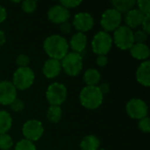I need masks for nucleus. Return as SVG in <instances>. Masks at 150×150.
Segmentation results:
<instances>
[{"label": "nucleus", "mask_w": 150, "mask_h": 150, "mask_svg": "<svg viewBox=\"0 0 150 150\" xmlns=\"http://www.w3.org/2000/svg\"><path fill=\"white\" fill-rule=\"evenodd\" d=\"M44 133V127L40 121L37 120H29L22 127V134L25 139L30 142L39 141Z\"/></svg>", "instance_id": "obj_9"}, {"label": "nucleus", "mask_w": 150, "mask_h": 150, "mask_svg": "<svg viewBox=\"0 0 150 150\" xmlns=\"http://www.w3.org/2000/svg\"><path fill=\"white\" fill-rule=\"evenodd\" d=\"M12 126V119L11 114L6 111H0V134H7Z\"/></svg>", "instance_id": "obj_22"}, {"label": "nucleus", "mask_w": 150, "mask_h": 150, "mask_svg": "<svg viewBox=\"0 0 150 150\" xmlns=\"http://www.w3.org/2000/svg\"><path fill=\"white\" fill-rule=\"evenodd\" d=\"M6 17H7V11L5 8L0 5V24L3 23L6 19Z\"/></svg>", "instance_id": "obj_37"}, {"label": "nucleus", "mask_w": 150, "mask_h": 150, "mask_svg": "<svg viewBox=\"0 0 150 150\" xmlns=\"http://www.w3.org/2000/svg\"><path fill=\"white\" fill-rule=\"evenodd\" d=\"M138 126H139V128H140V130H141L142 132L146 133V134L149 133L150 132L149 118L147 116V117H145V118H143V119L140 120H139V124H138Z\"/></svg>", "instance_id": "obj_31"}, {"label": "nucleus", "mask_w": 150, "mask_h": 150, "mask_svg": "<svg viewBox=\"0 0 150 150\" xmlns=\"http://www.w3.org/2000/svg\"><path fill=\"white\" fill-rule=\"evenodd\" d=\"M62 69L69 76H76L83 69V57L81 54L75 52L68 53L61 61Z\"/></svg>", "instance_id": "obj_3"}, {"label": "nucleus", "mask_w": 150, "mask_h": 150, "mask_svg": "<svg viewBox=\"0 0 150 150\" xmlns=\"http://www.w3.org/2000/svg\"><path fill=\"white\" fill-rule=\"evenodd\" d=\"M13 146V141L12 138L7 134H0V149L1 150H9L11 149Z\"/></svg>", "instance_id": "obj_24"}, {"label": "nucleus", "mask_w": 150, "mask_h": 150, "mask_svg": "<svg viewBox=\"0 0 150 150\" xmlns=\"http://www.w3.org/2000/svg\"><path fill=\"white\" fill-rule=\"evenodd\" d=\"M14 150H36V147L33 142L26 139H22L17 142Z\"/></svg>", "instance_id": "obj_25"}, {"label": "nucleus", "mask_w": 150, "mask_h": 150, "mask_svg": "<svg viewBox=\"0 0 150 150\" xmlns=\"http://www.w3.org/2000/svg\"><path fill=\"white\" fill-rule=\"evenodd\" d=\"M68 91L66 86L62 83H51L46 91V98L50 104V105L60 106L67 98Z\"/></svg>", "instance_id": "obj_7"}, {"label": "nucleus", "mask_w": 150, "mask_h": 150, "mask_svg": "<svg viewBox=\"0 0 150 150\" xmlns=\"http://www.w3.org/2000/svg\"><path fill=\"white\" fill-rule=\"evenodd\" d=\"M144 14L141 12L138 9L134 8L128 12L126 13L125 17V22L126 25L128 26L130 29L137 28L142 25V22L144 18Z\"/></svg>", "instance_id": "obj_16"}, {"label": "nucleus", "mask_w": 150, "mask_h": 150, "mask_svg": "<svg viewBox=\"0 0 150 150\" xmlns=\"http://www.w3.org/2000/svg\"><path fill=\"white\" fill-rule=\"evenodd\" d=\"M98 150H105V149H98Z\"/></svg>", "instance_id": "obj_39"}, {"label": "nucleus", "mask_w": 150, "mask_h": 150, "mask_svg": "<svg viewBox=\"0 0 150 150\" xmlns=\"http://www.w3.org/2000/svg\"><path fill=\"white\" fill-rule=\"evenodd\" d=\"M6 42V37L4 31L0 30V46H3Z\"/></svg>", "instance_id": "obj_38"}, {"label": "nucleus", "mask_w": 150, "mask_h": 150, "mask_svg": "<svg viewBox=\"0 0 150 150\" xmlns=\"http://www.w3.org/2000/svg\"><path fill=\"white\" fill-rule=\"evenodd\" d=\"M121 21L122 14H120L114 8H110L103 12L101 16L100 25L104 28L105 32H114L119 26L121 25Z\"/></svg>", "instance_id": "obj_8"}, {"label": "nucleus", "mask_w": 150, "mask_h": 150, "mask_svg": "<svg viewBox=\"0 0 150 150\" xmlns=\"http://www.w3.org/2000/svg\"><path fill=\"white\" fill-rule=\"evenodd\" d=\"M17 98V89L10 81L0 82V104L3 105H10L11 102Z\"/></svg>", "instance_id": "obj_12"}, {"label": "nucleus", "mask_w": 150, "mask_h": 150, "mask_svg": "<svg viewBox=\"0 0 150 150\" xmlns=\"http://www.w3.org/2000/svg\"><path fill=\"white\" fill-rule=\"evenodd\" d=\"M136 80L139 83L144 87H149L150 85V62L144 61L142 62L136 70Z\"/></svg>", "instance_id": "obj_15"}, {"label": "nucleus", "mask_w": 150, "mask_h": 150, "mask_svg": "<svg viewBox=\"0 0 150 150\" xmlns=\"http://www.w3.org/2000/svg\"><path fill=\"white\" fill-rule=\"evenodd\" d=\"M21 8L25 13H33L37 8V2L34 0H25L21 3Z\"/></svg>", "instance_id": "obj_26"}, {"label": "nucleus", "mask_w": 150, "mask_h": 150, "mask_svg": "<svg viewBox=\"0 0 150 150\" xmlns=\"http://www.w3.org/2000/svg\"><path fill=\"white\" fill-rule=\"evenodd\" d=\"M47 18L52 23L61 25L69 20V18H70V13L68 9L63 7L62 4H58L52 6L48 10Z\"/></svg>", "instance_id": "obj_13"}, {"label": "nucleus", "mask_w": 150, "mask_h": 150, "mask_svg": "<svg viewBox=\"0 0 150 150\" xmlns=\"http://www.w3.org/2000/svg\"><path fill=\"white\" fill-rule=\"evenodd\" d=\"M94 25V18L89 12H78L74 16L73 26L79 33H85L90 31Z\"/></svg>", "instance_id": "obj_11"}, {"label": "nucleus", "mask_w": 150, "mask_h": 150, "mask_svg": "<svg viewBox=\"0 0 150 150\" xmlns=\"http://www.w3.org/2000/svg\"><path fill=\"white\" fill-rule=\"evenodd\" d=\"M141 25L142 26V31L149 34L150 33V14H147L144 16Z\"/></svg>", "instance_id": "obj_33"}, {"label": "nucleus", "mask_w": 150, "mask_h": 150, "mask_svg": "<svg viewBox=\"0 0 150 150\" xmlns=\"http://www.w3.org/2000/svg\"><path fill=\"white\" fill-rule=\"evenodd\" d=\"M112 4L115 10H117L120 14L127 13L134 8L136 4L135 0H114Z\"/></svg>", "instance_id": "obj_21"}, {"label": "nucleus", "mask_w": 150, "mask_h": 150, "mask_svg": "<svg viewBox=\"0 0 150 150\" xmlns=\"http://www.w3.org/2000/svg\"><path fill=\"white\" fill-rule=\"evenodd\" d=\"M79 99L81 105L89 110L98 108L104 99V95L97 86H85L80 91Z\"/></svg>", "instance_id": "obj_2"}, {"label": "nucleus", "mask_w": 150, "mask_h": 150, "mask_svg": "<svg viewBox=\"0 0 150 150\" xmlns=\"http://www.w3.org/2000/svg\"><path fill=\"white\" fill-rule=\"evenodd\" d=\"M35 79L34 72L29 67L18 68L12 76V84L17 90L25 91L30 88Z\"/></svg>", "instance_id": "obj_4"}, {"label": "nucleus", "mask_w": 150, "mask_h": 150, "mask_svg": "<svg viewBox=\"0 0 150 150\" xmlns=\"http://www.w3.org/2000/svg\"><path fill=\"white\" fill-rule=\"evenodd\" d=\"M101 80V75L96 69H88L83 74V81L86 86H97Z\"/></svg>", "instance_id": "obj_19"}, {"label": "nucleus", "mask_w": 150, "mask_h": 150, "mask_svg": "<svg viewBox=\"0 0 150 150\" xmlns=\"http://www.w3.org/2000/svg\"><path fill=\"white\" fill-rule=\"evenodd\" d=\"M87 46V37L83 33L77 32L75 33L69 42V47H70L73 50V52L81 54L84 51Z\"/></svg>", "instance_id": "obj_17"}, {"label": "nucleus", "mask_w": 150, "mask_h": 150, "mask_svg": "<svg viewBox=\"0 0 150 150\" xmlns=\"http://www.w3.org/2000/svg\"><path fill=\"white\" fill-rule=\"evenodd\" d=\"M81 4H82V1H77V0H64V1L60 2V4H62L63 7H65L68 10L70 8H76Z\"/></svg>", "instance_id": "obj_32"}, {"label": "nucleus", "mask_w": 150, "mask_h": 150, "mask_svg": "<svg viewBox=\"0 0 150 150\" xmlns=\"http://www.w3.org/2000/svg\"><path fill=\"white\" fill-rule=\"evenodd\" d=\"M126 111L130 118L140 120L148 116L149 107L142 99L132 98L127 103Z\"/></svg>", "instance_id": "obj_10"}, {"label": "nucleus", "mask_w": 150, "mask_h": 150, "mask_svg": "<svg viewBox=\"0 0 150 150\" xmlns=\"http://www.w3.org/2000/svg\"><path fill=\"white\" fill-rule=\"evenodd\" d=\"M148 33L142 30H137L134 33V43H145L148 40Z\"/></svg>", "instance_id": "obj_28"}, {"label": "nucleus", "mask_w": 150, "mask_h": 150, "mask_svg": "<svg viewBox=\"0 0 150 150\" xmlns=\"http://www.w3.org/2000/svg\"><path fill=\"white\" fill-rule=\"evenodd\" d=\"M29 62H30V58L28 55H26L25 54H20L16 59V64L18 66V68L28 67Z\"/></svg>", "instance_id": "obj_29"}, {"label": "nucleus", "mask_w": 150, "mask_h": 150, "mask_svg": "<svg viewBox=\"0 0 150 150\" xmlns=\"http://www.w3.org/2000/svg\"><path fill=\"white\" fill-rule=\"evenodd\" d=\"M112 44V36L105 31H100L94 35L91 40V48L93 53L98 55H106L110 52Z\"/></svg>", "instance_id": "obj_6"}, {"label": "nucleus", "mask_w": 150, "mask_h": 150, "mask_svg": "<svg viewBox=\"0 0 150 150\" xmlns=\"http://www.w3.org/2000/svg\"><path fill=\"white\" fill-rule=\"evenodd\" d=\"M62 71V66H61V62L58 60L54 59H48L47 60L42 67V72L43 75L48 78V79H53L55 78L60 75Z\"/></svg>", "instance_id": "obj_14"}, {"label": "nucleus", "mask_w": 150, "mask_h": 150, "mask_svg": "<svg viewBox=\"0 0 150 150\" xmlns=\"http://www.w3.org/2000/svg\"><path fill=\"white\" fill-rule=\"evenodd\" d=\"M112 41L121 50H128L134 44V32L127 25L119 26L113 33Z\"/></svg>", "instance_id": "obj_5"}, {"label": "nucleus", "mask_w": 150, "mask_h": 150, "mask_svg": "<svg viewBox=\"0 0 150 150\" xmlns=\"http://www.w3.org/2000/svg\"><path fill=\"white\" fill-rule=\"evenodd\" d=\"M99 139L92 134L85 136L80 143V149L82 150H98L99 149Z\"/></svg>", "instance_id": "obj_20"}, {"label": "nucleus", "mask_w": 150, "mask_h": 150, "mask_svg": "<svg viewBox=\"0 0 150 150\" xmlns=\"http://www.w3.org/2000/svg\"><path fill=\"white\" fill-rule=\"evenodd\" d=\"M98 87L99 91H101V93L103 95H105V94H106V93H108L110 91V85L107 83H102L99 85H98Z\"/></svg>", "instance_id": "obj_36"}, {"label": "nucleus", "mask_w": 150, "mask_h": 150, "mask_svg": "<svg viewBox=\"0 0 150 150\" xmlns=\"http://www.w3.org/2000/svg\"><path fill=\"white\" fill-rule=\"evenodd\" d=\"M71 27H72L71 24L69 22H68V21L67 22H64V23H62V24L60 25V30H61V32L63 34L69 33L70 31H71Z\"/></svg>", "instance_id": "obj_34"}, {"label": "nucleus", "mask_w": 150, "mask_h": 150, "mask_svg": "<svg viewBox=\"0 0 150 150\" xmlns=\"http://www.w3.org/2000/svg\"><path fill=\"white\" fill-rule=\"evenodd\" d=\"M138 10L144 15L150 14V1L149 0H139L136 1Z\"/></svg>", "instance_id": "obj_27"}, {"label": "nucleus", "mask_w": 150, "mask_h": 150, "mask_svg": "<svg viewBox=\"0 0 150 150\" xmlns=\"http://www.w3.org/2000/svg\"><path fill=\"white\" fill-rule=\"evenodd\" d=\"M69 42L66 38L59 34L47 37L43 42V48L50 59L61 61L69 53Z\"/></svg>", "instance_id": "obj_1"}, {"label": "nucleus", "mask_w": 150, "mask_h": 150, "mask_svg": "<svg viewBox=\"0 0 150 150\" xmlns=\"http://www.w3.org/2000/svg\"><path fill=\"white\" fill-rule=\"evenodd\" d=\"M10 106H11V110L13 112H20L25 108V103L21 99H19V98H15L11 102V104L10 105Z\"/></svg>", "instance_id": "obj_30"}, {"label": "nucleus", "mask_w": 150, "mask_h": 150, "mask_svg": "<svg viewBox=\"0 0 150 150\" xmlns=\"http://www.w3.org/2000/svg\"><path fill=\"white\" fill-rule=\"evenodd\" d=\"M62 115V111L61 106L58 105H50L47 112V118L48 121L52 123H58Z\"/></svg>", "instance_id": "obj_23"}, {"label": "nucleus", "mask_w": 150, "mask_h": 150, "mask_svg": "<svg viewBox=\"0 0 150 150\" xmlns=\"http://www.w3.org/2000/svg\"><path fill=\"white\" fill-rule=\"evenodd\" d=\"M96 62L99 67H105L108 62V58L106 55H98Z\"/></svg>", "instance_id": "obj_35"}, {"label": "nucleus", "mask_w": 150, "mask_h": 150, "mask_svg": "<svg viewBox=\"0 0 150 150\" xmlns=\"http://www.w3.org/2000/svg\"><path fill=\"white\" fill-rule=\"evenodd\" d=\"M129 50L131 55L134 59L144 62L149 57L150 49L149 46L145 43H134Z\"/></svg>", "instance_id": "obj_18"}]
</instances>
